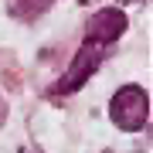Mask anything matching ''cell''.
I'll return each mask as SVG.
<instances>
[{
	"instance_id": "cell-1",
	"label": "cell",
	"mask_w": 153,
	"mask_h": 153,
	"mask_svg": "<svg viewBox=\"0 0 153 153\" xmlns=\"http://www.w3.org/2000/svg\"><path fill=\"white\" fill-rule=\"evenodd\" d=\"M112 119H116V126L126 129V133L143 129L146 119H150V99H146V92H143L140 85L119 88L116 99H112Z\"/></svg>"
},
{
	"instance_id": "cell-2",
	"label": "cell",
	"mask_w": 153,
	"mask_h": 153,
	"mask_svg": "<svg viewBox=\"0 0 153 153\" xmlns=\"http://www.w3.org/2000/svg\"><path fill=\"white\" fill-rule=\"evenodd\" d=\"M99 61H102V48L85 41V44H82V51L75 55V61H71V68L65 71V78L58 82V92H75L78 85H85V78H88V75H95Z\"/></svg>"
},
{
	"instance_id": "cell-3",
	"label": "cell",
	"mask_w": 153,
	"mask_h": 153,
	"mask_svg": "<svg viewBox=\"0 0 153 153\" xmlns=\"http://www.w3.org/2000/svg\"><path fill=\"white\" fill-rule=\"evenodd\" d=\"M123 31H126V14L116 10V7H105V10L92 14L85 41H88V44H99V48H105V44H112Z\"/></svg>"
},
{
	"instance_id": "cell-4",
	"label": "cell",
	"mask_w": 153,
	"mask_h": 153,
	"mask_svg": "<svg viewBox=\"0 0 153 153\" xmlns=\"http://www.w3.org/2000/svg\"><path fill=\"white\" fill-rule=\"evenodd\" d=\"M0 123H4V105H0Z\"/></svg>"
},
{
	"instance_id": "cell-5",
	"label": "cell",
	"mask_w": 153,
	"mask_h": 153,
	"mask_svg": "<svg viewBox=\"0 0 153 153\" xmlns=\"http://www.w3.org/2000/svg\"><path fill=\"white\" fill-rule=\"evenodd\" d=\"M123 4H136V0H123Z\"/></svg>"
}]
</instances>
